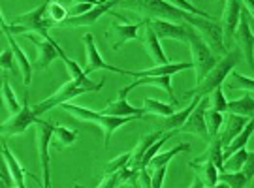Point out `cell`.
I'll return each instance as SVG.
<instances>
[{
	"instance_id": "603a6c76",
	"label": "cell",
	"mask_w": 254,
	"mask_h": 188,
	"mask_svg": "<svg viewBox=\"0 0 254 188\" xmlns=\"http://www.w3.org/2000/svg\"><path fill=\"white\" fill-rule=\"evenodd\" d=\"M4 34H6V40H8V44H9V49L13 51V57H15V61H17L19 72L23 75V85L28 87L30 81H32V70H34V66L28 63V57L25 55V51L19 47L17 42H15V36L9 34V32H4Z\"/></svg>"
},
{
	"instance_id": "74e56055",
	"label": "cell",
	"mask_w": 254,
	"mask_h": 188,
	"mask_svg": "<svg viewBox=\"0 0 254 188\" xmlns=\"http://www.w3.org/2000/svg\"><path fill=\"white\" fill-rule=\"evenodd\" d=\"M209 98H211V109H213V111L228 113V100H226V96H224L222 87H218V89L213 90V92L209 94Z\"/></svg>"
},
{
	"instance_id": "ba28073f",
	"label": "cell",
	"mask_w": 254,
	"mask_h": 188,
	"mask_svg": "<svg viewBox=\"0 0 254 188\" xmlns=\"http://www.w3.org/2000/svg\"><path fill=\"white\" fill-rule=\"evenodd\" d=\"M38 121L40 119L34 111V106L28 104V92H25V102H23L21 111L11 115V119H8V121H4L0 130L4 135H21L25 134L32 125H36Z\"/></svg>"
},
{
	"instance_id": "30bf717a",
	"label": "cell",
	"mask_w": 254,
	"mask_h": 188,
	"mask_svg": "<svg viewBox=\"0 0 254 188\" xmlns=\"http://www.w3.org/2000/svg\"><path fill=\"white\" fill-rule=\"evenodd\" d=\"M27 40L32 42L38 49V59L36 63H34V70H47L49 64L57 61V59H61L64 55L63 47L57 44L53 38L51 40H38L34 34H27Z\"/></svg>"
},
{
	"instance_id": "5b68a950",
	"label": "cell",
	"mask_w": 254,
	"mask_h": 188,
	"mask_svg": "<svg viewBox=\"0 0 254 188\" xmlns=\"http://www.w3.org/2000/svg\"><path fill=\"white\" fill-rule=\"evenodd\" d=\"M185 21H187V23H189V25L203 38V42L211 47L213 53L226 57L224 32H222V25L218 23L217 19H203V17H196V15L187 13V19H185Z\"/></svg>"
},
{
	"instance_id": "9c48e42d",
	"label": "cell",
	"mask_w": 254,
	"mask_h": 188,
	"mask_svg": "<svg viewBox=\"0 0 254 188\" xmlns=\"http://www.w3.org/2000/svg\"><path fill=\"white\" fill-rule=\"evenodd\" d=\"M234 40L237 42V49L243 53L247 64L254 68V32L251 28V17H249V11L243 8L241 11V21H239V27Z\"/></svg>"
},
{
	"instance_id": "d4e9b609",
	"label": "cell",
	"mask_w": 254,
	"mask_h": 188,
	"mask_svg": "<svg viewBox=\"0 0 254 188\" xmlns=\"http://www.w3.org/2000/svg\"><path fill=\"white\" fill-rule=\"evenodd\" d=\"M228 113L239 117H247V119H254V94L247 92L245 96L228 102Z\"/></svg>"
},
{
	"instance_id": "44dd1931",
	"label": "cell",
	"mask_w": 254,
	"mask_h": 188,
	"mask_svg": "<svg viewBox=\"0 0 254 188\" xmlns=\"http://www.w3.org/2000/svg\"><path fill=\"white\" fill-rule=\"evenodd\" d=\"M194 68L192 63H177V64H166V66H154L149 70H137V72H130L132 77L141 79V77H172L173 73H179L183 70Z\"/></svg>"
},
{
	"instance_id": "8d00e7d4",
	"label": "cell",
	"mask_w": 254,
	"mask_h": 188,
	"mask_svg": "<svg viewBox=\"0 0 254 188\" xmlns=\"http://www.w3.org/2000/svg\"><path fill=\"white\" fill-rule=\"evenodd\" d=\"M247 156H249V151H247V149H241V151L234 152L230 158L224 160V171H241L243 166H245Z\"/></svg>"
},
{
	"instance_id": "d6a6232c",
	"label": "cell",
	"mask_w": 254,
	"mask_h": 188,
	"mask_svg": "<svg viewBox=\"0 0 254 188\" xmlns=\"http://www.w3.org/2000/svg\"><path fill=\"white\" fill-rule=\"evenodd\" d=\"M218 183H226L230 188H247V185H249L243 171H220Z\"/></svg>"
},
{
	"instance_id": "e0dca14e",
	"label": "cell",
	"mask_w": 254,
	"mask_h": 188,
	"mask_svg": "<svg viewBox=\"0 0 254 188\" xmlns=\"http://www.w3.org/2000/svg\"><path fill=\"white\" fill-rule=\"evenodd\" d=\"M149 27L154 30V34L160 38H168V40H179L187 44V23L185 25H177V23H170V21H160V19H145Z\"/></svg>"
},
{
	"instance_id": "52a82bcc",
	"label": "cell",
	"mask_w": 254,
	"mask_h": 188,
	"mask_svg": "<svg viewBox=\"0 0 254 188\" xmlns=\"http://www.w3.org/2000/svg\"><path fill=\"white\" fill-rule=\"evenodd\" d=\"M55 126L46 121H38L36 123V141H38V154H40V166L44 171V183L42 188H51V168H49V145L53 137Z\"/></svg>"
},
{
	"instance_id": "7bdbcfd3",
	"label": "cell",
	"mask_w": 254,
	"mask_h": 188,
	"mask_svg": "<svg viewBox=\"0 0 254 188\" xmlns=\"http://www.w3.org/2000/svg\"><path fill=\"white\" fill-rule=\"evenodd\" d=\"M241 171L245 173V177L249 183L254 179V151L249 152V156H247V160H245V166H243V170Z\"/></svg>"
},
{
	"instance_id": "4fadbf2b",
	"label": "cell",
	"mask_w": 254,
	"mask_h": 188,
	"mask_svg": "<svg viewBox=\"0 0 254 188\" xmlns=\"http://www.w3.org/2000/svg\"><path fill=\"white\" fill-rule=\"evenodd\" d=\"M207 104H209V96L201 98V102L198 104V108L192 111V115L189 117V121L181 126L179 132H187V134H194L203 137L205 141H211L209 137V130H207V123H205V113H207Z\"/></svg>"
},
{
	"instance_id": "277c9868",
	"label": "cell",
	"mask_w": 254,
	"mask_h": 188,
	"mask_svg": "<svg viewBox=\"0 0 254 188\" xmlns=\"http://www.w3.org/2000/svg\"><path fill=\"white\" fill-rule=\"evenodd\" d=\"M125 6H130V9H137L143 13L145 19H160V21H170L177 25H185L187 21V11L175 8L172 2H162V0H141V2H127Z\"/></svg>"
},
{
	"instance_id": "8992f818",
	"label": "cell",
	"mask_w": 254,
	"mask_h": 188,
	"mask_svg": "<svg viewBox=\"0 0 254 188\" xmlns=\"http://www.w3.org/2000/svg\"><path fill=\"white\" fill-rule=\"evenodd\" d=\"M87 92H96V90L91 89V87H83L77 81L70 79V81H66L55 94H51L49 98L36 104V106H34V111H36V115L40 117L42 113H47V111H51V109H55V108H61L64 104H68L70 100L77 98V96H81V94H87Z\"/></svg>"
},
{
	"instance_id": "ee69618b",
	"label": "cell",
	"mask_w": 254,
	"mask_h": 188,
	"mask_svg": "<svg viewBox=\"0 0 254 188\" xmlns=\"http://www.w3.org/2000/svg\"><path fill=\"white\" fill-rule=\"evenodd\" d=\"M73 187L85 188V187H81V185H73ZM117 187H121V183H119V175H111V177H104L102 183L96 188H117Z\"/></svg>"
},
{
	"instance_id": "ffe728a7",
	"label": "cell",
	"mask_w": 254,
	"mask_h": 188,
	"mask_svg": "<svg viewBox=\"0 0 254 188\" xmlns=\"http://www.w3.org/2000/svg\"><path fill=\"white\" fill-rule=\"evenodd\" d=\"M200 102H201V98L194 96V100H192L190 104H189L185 109L175 111L172 117H166V119H164V123L160 125V130H164V132H177V134H179L181 126L189 121V117L192 115V111H194V109L198 108V104H200Z\"/></svg>"
},
{
	"instance_id": "7dc6e473",
	"label": "cell",
	"mask_w": 254,
	"mask_h": 188,
	"mask_svg": "<svg viewBox=\"0 0 254 188\" xmlns=\"http://www.w3.org/2000/svg\"><path fill=\"white\" fill-rule=\"evenodd\" d=\"M253 188H254V187H253Z\"/></svg>"
},
{
	"instance_id": "484cf974",
	"label": "cell",
	"mask_w": 254,
	"mask_h": 188,
	"mask_svg": "<svg viewBox=\"0 0 254 188\" xmlns=\"http://www.w3.org/2000/svg\"><path fill=\"white\" fill-rule=\"evenodd\" d=\"M2 156H4V162L8 164V168H9V171H11V175H13V179H15L17 188H27V185H25V177L30 175V173L25 171V168L19 164V160L13 156V152L9 151L6 143H2Z\"/></svg>"
},
{
	"instance_id": "f546056e",
	"label": "cell",
	"mask_w": 254,
	"mask_h": 188,
	"mask_svg": "<svg viewBox=\"0 0 254 188\" xmlns=\"http://www.w3.org/2000/svg\"><path fill=\"white\" fill-rule=\"evenodd\" d=\"M253 132H254V119H249V123H247V126L243 128V132L237 135L236 139H234V141L224 149V152H222V154H224V160L230 158L234 152L245 149L247 143H249V139H251V135H253Z\"/></svg>"
},
{
	"instance_id": "9a60e30c",
	"label": "cell",
	"mask_w": 254,
	"mask_h": 188,
	"mask_svg": "<svg viewBox=\"0 0 254 188\" xmlns=\"http://www.w3.org/2000/svg\"><path fill=\"white\" fill-rule=\"evenodd\" d=\"M119 2H96V6L79 17H68L64 23H61L57 28H75V27H87V25H94L104 13H109L113 6H117Z\"/></svg>"
},
{
	"instance_id": "5bb4252c",
	"label": "cell",
	"mask_w": 254,
	"mask_h": 188,
	"mask_svg": "<svg viewBox=\"0 0 254 188\" xmlns=\"http://www.w3.org/2000/svg\"><path fill=\"white\" fill-rule=\"evenodd\" d=\"M143 27V21L141 23H128L127 25H119V23H111V27L106 32V38L111 40V47L113 51H119L121 47L132 40L137 38V30Z\"/></svg>"
},
{
	"instance_id": "7a4b0ae2",
	"label": "cell",
	"mask_w": 254,
	"mask_h": 188,
	"mask_svg": "<svg viewBox=\"0 0 254 188\" xmlns=\"http://www.w3.org/2000/svg\"><path fill=\"white\" fill-rule=\"evenodd\" d=\"M64 111L72 113L75 119L79 121H85V123H94L98 125L104 130V149H108L109 139H111V134L117 132L121 126L128 125L134 121V117H111V115H104V113H98V111H92V109L81 108V106H73V104H64L61 106Z\"/></svg>"
},
{
	"instance_id": "60d3db41",
	"label": "cell",
	"mask_w": 254,
	"mask_h": 188,
	"mask_svg": "<svg viewBox=\"0 0 254 188\" xmlns=\"http://www.w3.org/2000/svg\"><path fill=\"white\" fill-rule=\"evenodd\" d=\"M94 6H96V2H77V4H73L72 11H70V17H79V15H85V13H89Z\"/></svg>"
},
{
	"instance_id": "3957f363",
	"label": "cell",
	"mask_w": 254,
	"mask_h": 188,
	"mask_svg": "<svg viewBox=\"0 0 254 188\" xmlns=\"http://www.w3.org/2000/svg\"><path fill=\"white\" fill-rule=\"evenodd\" d=\"M187 27V44L190 47V55H192V64H194V73H196V85L203 81V77L207 75L215 66H217V55L211 51V47H209L205 42H203V38L194 30V28L187 23L185 25Z\"/></svg>"
},
{
	"instance_id": "8fae6325",
	"label": "cell",
	"mask_w": 254,
	"mask_h": 188,
	"mask_svg": "<svg viewBox=\"0 0 254 188\" xmlns=\"http://www.w3.org/2000/svg\"><path fill=\"white\" fill-rule=\"evenodd\" d=\"M83 44H85V51H87V63H85V73L89 75L91 72H96V70H109V72L115 73H123V75H130V70H123V68H115L108 64L98 53V47H96V42H94V36L91 32L83 36Z\"/></svg>"
},
{
	"instance_id": "f35d334b",
	"label": "cell",
	"mask_w": 254,
	"mask_h": 188,
	"mask_svg": "<svg viewBox=\"0 0 254 188\" xmlns=\"http://www.w3.org/2000/svg\"><path fill=\"white\" fill-rule=\"evenodd\" d=\"M232 77H234V83H230V89H243L249 90V92H254V79L253 77H247V75H241L239 72H232Z\"/></svg>"
},
{
	"instance_id": "2e32d148",
	"label": "cell",
	"mask_w": 254,
	"mask_h": 188,
	"mask_svg": "<svg viewBox=\"0 0 254 188\" xmlns=\"http://www.w3.org/2000/svg\"><path fill=\"white\" fill-rule=\"evenodd\" d=\"M143 36H141V42H143V47H145L147 55L151 57V61H153L156 66H166V64H170L168 61V57L164 53L162 45H160V40L158 36L154 34V30L149 27V23H147L145 19H143Z\"/></svg>"
},
{
	"instance_id": "f6af8a7d",
	"label": "cell",
	"mask_w": 254,
	"mask_h": 188,
	"mask_svg": "<svg viewBox=\"0 0 254 188\" xmlns=\"http://www.w3.org/2000/svg\"><path fill=\"white\" fill-rule=\"evenodd\" d=\"M243 8L249 11V15L253 19L254 17V0H245V2H243Z\"/></svg>"
},
{
	"instance_id": "7c38bea8",
	"label": "cell",
	"mask_w": 254,
	"mask_h": 188,
	"mask_svg": "<svg viewBox=\"0 0 254 188\" xmlns=\"http://www.w3.org/2000/svg\"><path fill=\"white\" fill-rule=\"evenodd\" d=\"M241 11H243V2L239 0H226L224 2V11H222V32H224V44H230L237 32L239 21H241Z\"/></svg>"
},
{
	"instance_id": "f1b7e54d",
	"label": "cell",
	"mask_w": 254,
	"mask_h": 188,
	"mask_svg": "<svg viewBox=\"0 0 254 188\" xmlns=\"http://www.w3.org/2000/svg\"><path fill=\"white\" fill-rule=\"evenodd\" d=\"M77 139V130H70L64 126H55L53 137H51V147H55L57 151H63L66 147H72Z\"/></svg>"
},
{
	"instance_id": "b9f144b4",
	"label": "cell",
	"mask_w": 254,
	"mask_h": 188,
	"mask_svg": "<svg viewBox=\"0 0 254 188\" xmlns=\"http://www.w3.org/2000/svg\"><path fill=\"white\" fill-rule=\"evenodd\" d=\"M166 173H168V166H164V168H158V170L151 173V185L153 188H162V183H164V177H166Z\"/></svg>"
},
{
	"instance_id": "7402d4cb",
	"label": "cell",
	"mask_w": 254,
	"mask_h": 188,
	"mask_svg": "<svg viewBox=\"0 0 254 188\" xmlns=\"http://www.w3.org/2000/svg\"><path fill=\"white\" fill-rule=\"evenodd\" d=\"M166 134L164 130H156V132H149V134L141 135L139 137V141L136 143V147H134V151H132V160H130V166L128 168H134V170H139V164H141V160H143V156H145V152L153 147L162 135Z\"/></svg>"
},
{
	"instance_id": "83f0119b",
	"label": "cell",
	"mask_w": 254,
	"mask_h": 188,
	"mask_svg": "<svg viewBox=\"0 0 254 188\" xmlns=\"http://www.w3.org/2000/svg\"><path fill=\"white\" fill-rule=\"evenodd\" d=\"M190 151V145L189 143H179L175 145L173 149H170L168 152H164V154H158V156H154L153 160H151V164L147 166L145 170L147 173L151 175V173H154V171L158 170V168H164V166H168L170 162H172L173 156H177V154H181V152H189Z\"/></svg>"
},
{
	"instance_id": "d590c367",
	"label": "cell",
	"mask_w": 254,
	"mask_h": 188,
	"mask_svg": "<svg viewBox=\"0 0 254 188\" xmlns=\"http://www.w3.org/2000/svg\"><path fill=\"white\" fill-rule=\"evenodd\" d=\"M68 17H70V15H68V11H66V8H64L63 4H59V2H49V6H47V19L53 23L55 28L59 27L61 23H64Z\"/></svg>"
},
{
	"instance_id": "e575fe53",
	"label": "cell",
	"mask_w": 254,
	"mask_h": 188,
	"mask_svg": "<svg viewBox=\"0 0 254 188\" xmlns=\"http://www.w3.org/2000/svg\"><path fill=\"white\" fill-rule=\"evenodd\" d=\"M205 123H207V130H209V137H217L222 130V125H224V115L218 113V111H213V109H207L205 113Z\"/></svg>"
},
{
	"instance_id": "4316f807",
	"label": "cell",
	"mask_w": 254,
	"mask_h": 188,
	"mask_svg": "<svg viewBox=\"0 0 254 188\" xmlns=\"http://www.w3.org/2000/svg\"><path fill=\"white\" fill-rule=\"evenodd\" d=\"M189 168H192L194 171H198V179L203 183V187L209 188V187H215L218 183V168L213 164V162H201V164H192L189 162Z\"/></svg>"
},
{
	"instance_id": "bcb514c9",
	"label": "cell",
	"mask_w": 254,
	"mask_h": 188,
	"mask_svg": "<svg viewBox=\"0 0 254 188\" xmlns=\"http://www.w3.org/2000/svg\"><path fill=\"white\" fill-rule=\"evenodd\" d=\"M209 188H230V187H228L226 183H217L215 187H209Z\"/></svg>"
},
{
	"instance_id": "ac0fdd59",
	"label": "cell",
	"mask_w": 254,
	"mask_h": 188,
	"mask_svg": "<svg viewBox=\"0 0 254 188\" xmlns=\"http://www.w3.org/2000/svg\"><path fill=\"white\" fill-rule=\"evenodd\" d=\"M249 123V119L247 117H239V115H232V113H228L226 115V121H224V128L220 130V141H222V147L226 149L228 145L232 143L234 139H236L237 135L243 132V128L247 126Z\"/></svg>"
},
{
	"instance_id": "ab89813d",
	"label": "cell",
	"mask_w": 254,
	"mask_h": 188,
	"mask_svg": "<svg viewBox=\"0 0 254 188\" xmlns=\"http://www.w3.org/2000/svg\"><path fill=\"white\" fill-rule=\"evenodd\" d=\"M15 66H17V61L13 57V51L11 49H4L2 57H0V68H2V72H15Z\"/></svg>"
},
{
	"instance_id": "1f68e13d",
	"label": "cell",
	"mask_w": 254,
	"mask_h": 188,
	"mask_svg": "<svg viewBox=\"0 0 254 188\" xmlns=\"http://www.w3.org/2000/svg\"><path fill=\"white\" fill-rule=\"evenodd\" d=\"M143 109H145L147 113H153V115H158V117H172L175 113V106L172 104H164V102H158L156 98H143Z\"/></svg>"
},
{
	"instance_id": "4dcf8cb0",
	"label": "cell",
	"mask_w": 254,
	"mask_h": 188,
	"mask_svg": "<svg viewBox=\"0 0 254 188\" xmlns=\"http://www.w3.org/2000/svg\"><path fill=\"white\" fill-rule=\"evenodd\" d=\"M2 98H4V106L15 115L21 111L23 106H19L17 98H15V92L11 89V85H9V79H8V72H2Z\"/></svg>"
},
{
	"instance_id": "cb8c5ba5",
	"label": "cell",
	"mask_w": 254,
	"mask_h": 188,
	"mask_svg": "<svg viewBox=\"0 0 254 188\" xmlns=\"http://www.w3.org/2000/svg\"><path fill=\"white\" fill-rule=\"evenodd\" d=\"M224 147H222V141H220V137H213L211 141L207 143V149L205 152H201L198 158H194L192 164H201V162H213L215 166L218 168V173L220 171H224Z\"/></svg>"
},
{
	"instance_id": "6da1fadb",
	"label": "cell",
	"mask_w": 254,
	"mask_h": 188,
	"mask_svg": "<svg viewBox=\"0 0 254 188\" xmlns=\"http://www.w3.org/2000/svg\"><path fill=\"white\" fill-rule=\"evenodd\" d=\"M239 59H241V51H239V49L228 51L226 57H222V59L218 61L217 66H215V68H213V70L203 77V81L198 83L192 90L185 92V94H183V98H190V96L205 98V96H209L215 89L222 87V83H224V79H226L228 75H232L234 68H236V64L239 63Z\"/></svg>"
},
{
	"instance_id": "836d02e7",
	"label": "cell",
	"mask_w": 254,
	"mask_h": 188,
	"mask_svg": "<svg viewBox=\"0 0 254 188\" xmlns=\"http://www.w3.org/2000/svg\"><path fill=\"white\" fill-rule=\"evenodd\" d=\"M130 160H132V152H125L117 158L109 160L106 166H104V177H111V175H117L119 171H123L125 168L130 166Z\"/></svg>"
},
{
	"instance_id": "d6986e66",
	"label": "cell",
	"mask_w": 254,
	"mask_h": 188,
	"mask_svg": "<svg viewBox=\"0 0 254 188\" xmlns=\"http://www.w3.org/2000/svg\"><path fill=\"white\" fill-rule=\"evenodd\" d=\"M100 113L111 115V117H134V119H143L147 111L143 108H134V106H130L127 98H121V96H119L117 100L109 102Z\"/></svg>"
}]
</instances>
